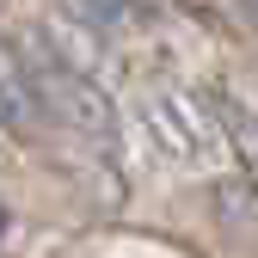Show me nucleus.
I'll return each instance as SVG.
<instances>
[{
  "mask_svg": "<svg viewBox=\"0 0 258 258\" xmlns=\"http://www.w3.org/2000/svg\"><path fill=\"white\" fill-rule=\"evenodd\" d=\"M136 123L148 148L166 160V166L190 172V166H228V142H221V129L209 117V99L203 86H154L148 99L136 105Z\"/></svg>",
  "mask_w": 258,
  "mask_h": 258,
  "instance_id": "nucleus-2",
  "label": "nucleus"
},
{
  "mask_svg": "<svg viewBox=\"0 0 258 258\" xmlns=\"http://www.w3.org/2000/svg\"><path fill=\"white\" fill-rule=\"evenodd\" d=\"M19 49H25V68H31V86H37L49 136H74L86 148H117V111L105 99V86L92 80L61 43H49L43 31L19 37Z\"/></svg>",
  "mask_w": 258,
  "mask_h": 258,
  "instance_id": "nucleus-1",
  "label": "nucleus"
},
{
  "mask_svg": "<svg viewBox=\"0 0 258 258\" xmlns=\"http://www.w3.org/2000/svg\"><path fill=\"white\" fill-rule=\"evenodd\" d=\"M0 240H7V209H0Z\"/></svg>",
  "mask_w": 258,
  "mask_h": 258,
  "instance_id": "nucleus-6",
  "label": "nucleus"
},
{
  "mask_svg": "<svg viewBox=\"0 0 258 258\" xmlns=\"http://www.w3.org/2000/svg\"><path fill=\"white\" fill-rule=\"evenodd\" d=\"M68 13L99 37H142V31H154L166 19L160 0H68Z\"/></svg>",
  "mask_w": 258,
  "mask_h": 258,
  "instance_id": "nucleus-5",
  "label": "nucleus"
},
{
  "mask_svg": "<svg viewBox=\"0 0 258 258\" xmlns=\"http://www.w3.org/2000/svg\"><path fill=\"white\" fill-rule=\"evenodd\" d=\"M0 136L49 142V123H43V105H37V86H31L25 49H19V37H7V31H0Z\"/></svg>",
  "mask_w": 258,
  "mask_h": 258,
  "instance_id": "nucleus-3",
  "label": "nucleus"
},
{
  "mask_svg": "<svg viewBox=\"0 0 258 258\" xmlns=\"http://www.w3.org/2000/svg\"><path fill=\"white\" fill-rule=\"evenodd\" d=\"M203 99H209V117L221 129V142H228V160L240 166V178L258 184V111L246 99H234L228 86H203Z\"/></svg>",
  "mask_w": 258,
  "mask_h": 258,
  "instance_id": "nucleus-4",
  "label": "nucleus"
}]
</instances>
